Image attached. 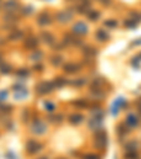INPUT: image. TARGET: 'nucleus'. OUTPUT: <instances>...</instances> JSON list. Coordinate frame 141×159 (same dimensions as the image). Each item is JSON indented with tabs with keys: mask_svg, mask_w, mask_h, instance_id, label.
Segmentation results:
<instances>
[{
	"mask_svg": "<svg viewBox=\"0 0 141 159\" xmlns=\"http://www.w3.org/2000/svg\"><path fill=\"white\" fill-rule=\"evenodd\" d=\"M93 142H95V146H96V148L102 149V148H104V146L107 145V137H106V134L104 133L102 134L100 131H99V133L95 134Z\"/></svg>",
	"mask_w": 141,
	"mask_h": 159,
	"instance_id": "1",
	"label": "nucleus"
},
{
	"mask_svg": "<svg viewBox=\"0 0 141 159\" xmlns=\"http://www.w3.org/2000/svg\"><path fill=\"white\" fill-rule=\"evenodd\" d=\"M26 151H27V153H30V155H33V153H37L38 151H41V148H42V145H41L38 141H35V139H30V141H27V144H26Z\"/></svg>",
	"mask_w": 141,
	"mask_h": 159,
	"instance_id": "2",
	"label": "nucleus"
},
{
	"mask_svg": "<svg viewBox=\"0 0 141 159\" xmlns=\"http://www.w3.org/2000/svg\"><path fill=\"white\" fill-rule=\"evenodd\" d=\"M54 89V83L51 82H41L37 85V93L38 94H48Z\"/></svg>",
	"mask_w": 141,
	"mask_h": 159,
	"instance_id": "3",
	"label": "nucleus"
},
{
	"mask_svg": "<svg viewBox=\"0 0 141 159\" xmlns=\"http://www.w3.org/2000/svg\"><path fill=\"white\" fill-rule=\"evenodd\" d=\"M31 131H33L34 134H37V135H41V134H44L47 131V125H45L42 121L37 120V121L33 124V127H31Z\"/></svg>",
	"mask_w": 141,
	"mask_h": 159,
	"instance_id": "4",
	"label": "nucleus"
},
{
	"mask_svg": "<svg viewBox=\"0 0 141 159\" xmlns=\"http://www.w3.org/2000/svg\"><path fill=\"white\" fill-rule=\"evenodd\" d=\"M37 23H38V26H41V27H44V26H50L51 24V16H50V13H41L40 16H38V18H37Z\"/></svg>",
	"mask_w": 141,
	"mask_h": 159,
	"instance_id": "5",
	"label": "nucleus"
},
{
	"mask_svg": "<svg viewBox=\"0 0 141 159\" xmlns=\"http://www.w3.org/2000/svg\"><path fill=\"white\" fill-rule=\"evenodd\" d=\"M68 121H69L70 124H74V125H78V124H81L82 121H83V116L79 113H74L68 117Z\"/></svg>",
	"mask_w": 141,
	"mask_h": 159,
	"instance_id": "6",
	"label": "nucleus"
},
{
	"mask_svg": "<svg viewBox=\"0 0 141 159\" xmlns=\"http://www.w3.org/2000/svg\"><path fill=\"white\" fill-rule=\"evenodd\" d=\"M57 20L59 21V23H68L69 20H72V14L69 13V11H61V13H58L57 16Z\"/></svg>",
	"mask_w": 141,
	"mask_h": 159,
	"instance_id": "7",
	"label": "nucleus"
},
{
	"mask_svg": "<svg viewBox=\"0 0 141 159\" xmlns=\"http://www.w3.org/2000/svg\"><path fill=\"white\" fill-rule=\"evenodd\" d=\"M74 31L78 34V35H85L87 33V27L85 23H76L74 26Z\"/></svg>",
	"mask_w": 141,
	"mask_h": 159,
	"instance_id": "8",
	"label": "nucleus"
},
{
	"mask_svg": "<svg viewBox=\"0 0 141 159\" xmlns=\"http://www.w3.org/2000/svg\"><path fill=\"white\" fill-rule=\"evenodd\" d=\"M24 45H26L27 50H31V48L35 50L38 45V41H37V38H34V37H28L27 40H26V42H24Z\"/></svg>",
	"mask_w": 141,
	"mask_h": 159,
	"instance_id": "9",
	"label": "nucleus"
},
{
	"mask_svg": "<svg viewBox=\"0 0 141 159\" xmlns=\"http://www.w3.org/2000/svg\"><path fill=\"white\" fill-rule=\"evenodd\" d=\"M78 69H79V65H76V63L69 62V63H66V65H64V70L66 73H75Z\"/></svg>",
	"mask_w": 141,
	"mask_h": 159,
	"instance_id": "10",
	"label": "nucleus"
},
{
	"mask_svg": "<svg viewBox=\"0 0 141 159\" xmlns=\"http://www.w3.org/2000/svg\"><path fill=\"white\" fill-rule=\"evenodd\" d=\"M41 38H42V41L45 44H48V45H52V44H54V35L50 33H42L41 34Z\"/></svg>",
	"mask_w": 141,
	"mask_h": 159,
	"instance_id": "11",
	"label": "nucleus"
},
{
	"mask_svg": "<svg viewBox=\"0 0 141 159\" xmlns=\"http://www.w3.org/2000/svg\"><path fill=\"white\" fill-rule=\"evenodd\" d=\"M83 52H85V55L86 57H89V58H95L96 57V54H98V51L95 50V48H92V46H83Z\"/></svg>",
	"mask_w": 141,
	"mask_h": 159,
	"instance_id": "12",
	"label": "nucleus"
},
{
	"mask_svg": "<svg viewBox=\"0 0 141 159\" xmlns=\"http://www.w3.org/2000/svg\"><path fill=\"white\" fill-rule=\"evenodd\" d=\"M103 90L99 89V87H93V89H91V96L96 97V99H102L103 97Z\"/></svg>",
	"mask_w": 141,
	"mask_h": 159,
	"instance_id": "13",
	"label": "nucleus"
},
{
	"mask_svg": "<svg viewBox=\"0 0 141 159\" xmlns=\"http://www.w3.org/2000/svg\"><path fill=\"white\" fill-rule=\"evenodd\" d=\"M4 7H6L7 10H16L17 7H18V3H17L16 0H9V2H6V3H4Z\"/></svg>",
	"mask_w": 141,
	"mask_h": 159,
	"instance_id": "14",
	"label": "nucleus"
},
{
	"mask_svg": "<svg viewBox=\"0 0 141 159\" xmlns=\"http://www.w3.org/2000/svg\"><path fill=\"white\" fill-rule=\"evenodd\" d=\"M96 38H98L99 41H106V40H109V34L102 30H98L96 31Z\"/></svg>",
	"mask_w": 141,
	"mask_h": 159,
	"instance_id": "15",
	"label": "nucleus"
},
{
	"mask_svg": "<svg viewBox=\"0 0 141 159\" xmlns=\"http://www.w3.org/2000/svg\"><path fill=\"white\" fill-rule=\"evenodd\" d=\"M100 124H102V121H99V120H96V118H92V121H89V128L98 129V128H100Z\"/></svg>",
	"mask_w": 141,
	"mask_h": 159,
	"instance_id": "16",
	"label": "nucleus"
},
{
	"mask_svg": "<svg viewBox=\"0 0 141 159\" xmlns=\"http://www.w3.org/2000/svg\"><path fill=\"white\" fill-rule=\"evenodd\" d=\"M11 72V66L10 65H7V63H2L0 65V73H3V75H7V73Z\"/></svg>",
	"mask_w": 141,
	"mask_h": 159,
	"instance_id": "17",
	"label": "nucleus"
},
{
	"mask_svg": "<svg viewBox=\"0 0 141 159\" xmlns=\"http://www.w3.org/2000/svg\"><path fill=\"white\" fill-rule=\"evenodd\" d=\"M51 63H52L54 66H59L61 63H62V57H59V55L52 57V58H51Z\"/></svg>",
	"mask_w": 141,
	"mask_h": 159,
	"instance_id": "18",
	"label": "nucleus"
},
{
	"mask_svg": "<svg viewBox=\"0 0 141 159\" xmlns=\"http://www.w3.org/2000/svg\"><path fill=\"white\" fill-rule=\"evenodd\" d=\"M99 16H100V13L99 11H89V14H87V18L92 21H96L99 18Z\"/></svg>",
	"mask_w": 141,
	"mask_h": 159,
	"instance_id": "19",
	"label": "nucleus"
},
{
	"mask_svg": "<svg viewBox=\"0 0 141 159\" xmlns=\"http://www.w3.org/2000/svg\"><path fill=\"white\" fill-rule=\"evenodd\" d=\"M55 82H54V86H57V87H62L64 85H66V80H64L62 78H57V79H54Z\"/></svg>",
	"mask_w": 141,
	"mask_h": 159,
	"instance_id": "20",
	"label": "nucleus"
},
{
	"mask_svg": "<svg viewBox=\"0 0 141 159\" xmlns=\"http://www.w3.org/2000/svg\"><path fill=\"white\" fill-rule=\"evenodd\" d=\"M74 106L75 107H81V109H85V107H87V104H86V101H85V100H75Z\"/></svg>",
	"mask_w": 141,
	"mask_h": 159,
	"instance_id": "21",
	"label": "nucleus"
},
{
	"mask_svg": "<svg viewBox=\"0 0 141 159\" xmlns=\"http://www.w3.org/2000/svg\"><path fill=\"white\" fill-rule=\"evenodd\" d=\"M24 34L21 31H16V33H11L10 34V40H18V38H23Z\"/></svg>",
	"mask_w": 141,
	"mask_h": 159,
	"instance_id": "22",
	"label": "nucleus"
},
{
	"mask_svg": "<svg viewBox=\"0 0 141 159\" xmlns=\"http://www.w3.org/2000/svg\"><path fill=\"white\" fill-rule=\"evenodd\" d=\"M41 58H42V52H40V51L31 55V61H34V62H37V61H40Z\"/></svg>",
	"mask_w": 141,
	"mask_h": 159,
	"instance_id": "23",
	"label": "nucleus"
},
{
	"mask_svg": "<svg viewBox=\"0 0 141 159\" xmlns=\"http://www.w3.org/2000/svg\"><path fill=\"white\" fill-rule=\"evenodd\" d=\"M82 159H100V156L96 155V153H86V155L82 156Z\"/></svg>",
	"mask_w": 141,
	"mask_h": 159,
	"instance_id": "24",
	"label": "nucleus"
},
{
	"mask_svg": "<svg viewBox=\"0 0 141 159\" xmlns=\"http://www.w3.org/2000/svg\"><path fill=\"white\" fill-rule=\"evenodd\" d=\"M85 83H86L85 79H76V82H72L70 85H74V86H83Z\"/></svg>",
	"mask_w": 141,
	"mask_h": 159,
	"instance_id": "25",
	"label": "nucleus"
},
{
	"mask_svg": "<svg viewBox=\"0 0 141 159\" xmlns=\"http://www.w3.org/2000/svg\"><path fill=\"white\" fill-rule=\"evenodd\" d=\"M104 24H106V27H110V28H114V27L117 26V23H116L114 20H107Z\"/></svg>",
	"mask_w": 141,
	"mask_h": 159,
	"instance_id": "26",
	"label": "nucleus"
},
{
	"mask_svg": "<svg viewBox=\"0 0 141 159\" xmlns=\"http://www.w3.org/2000/svg\"><path fill=\"white\" fill-rule=\"evenodd\" d=\"M17 76L27 78V76H28V70H17Z\"/></svg>",
	"mask_w": 141,
	"mask_h": 159,
	"instance_id": "27",
	"label": "nucleus"
},
{
	"mask_svg": "<svg viewBox=\"0 0 141 159\" xmlns=\"http://www.w3.org/2000/svg\"><path fill=\"white\" fill-rule=\"evenodd\" d=\"M64 48V45H61V44H52V50H62Z\"/></svg>",
	"mask_w": 141,
	"mask_h": 159,
	"instance_id": "28",
	"label": "nucleus"
},
{
	"mask_svg": "<svg viewBox=\"0 0 141 159\" xmlns=\"http://www.w3.org/2000/svg\"><path fill=\"white\" fill-rule=\"evenodd\" d=\"M24 11H26L24 14H26V16H28V14H31L30 11H33V9H31V7H26V9H24Z\"/></svg>",
	"mask_w": 141,
	"mask_h": 159,
	"instance_id": "29",
	"label": "nucleus"
},
{
	"mask_svg": "<svg viewBox=\"0 0 141 159\" xmlns=\"http://www.w3.org/2000/svg\"><path fill=\"white\" fill-rule=\"evenodd\" d=\"M45 107H47L48 110H52L54 109V104H45Z\"/></svg>",
	"mask_w": 141,
	"mask_h": 159,
	"instance_id": "30",
	"label": "nucleus"
},
{
	"mask_svg": "<svg viewBox=\"0 0 141 159\" xmlns=\"http://www.w3.org/2000/svg\"><path fill=\"white\" fill-rule=\"evenodd\" d=\"M100 3H104V4H107V3H109V0H100Z\"/></svg>",
	"mask_w": 141,
	"mask_h": 159,
	"instance_id": "31",
	"label": "nucleus"
},
{
	"mask_svg": "<svg viewBox=\"0 0 141 159\" xmlns=\"http://www.w3.org/2000/svg\"><path fill=\"white\" fill-rule=\"evenodd\" d=\"M38 159H48L47 156H41V158H38Z\"/></svg>",
	"mask_w": 141,
	"mask_h": 159,
	"instance_id": "32",
	"label": "nucleus"
},
{
	"mask_svg": "<svg viewBox=\"0 0 141 159\" xmlns=\"http://www.w3.org/2000/svg\"><path fill=\"white\" fill-rule=\"evenodd\" d=\"M58 159H65V158H58Z\"/></svg>",
	"mask_w": 141,
	"mask_h": 159,
	"instance_id": "33",
	"label": "nucleus"
},
{
	"mask_svg": "<svg viewBox=\"0 0 141 159\" xmlns=\"http://www.w3.org/2000/svg\"><path fill=\"white\" fill-rule=\"evenodd\" d=\"M0 59H2V58H0Z\"/></svg>",
	"mask_w": 141,
	"mask_h": 159,
	"instance_id": "34",
	"label": "nucleus"
}]
</instances>
